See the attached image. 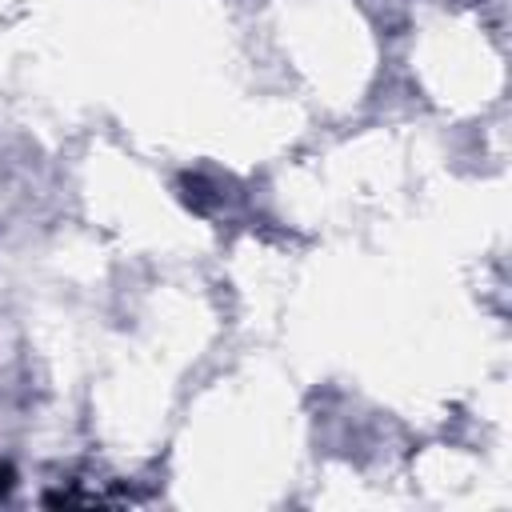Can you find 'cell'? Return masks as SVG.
Here are the masks:
<instances>
[{"label": "cell", "instance_id": "6da1fadb", "mask_svg": "<svg viewBox=\"0 0 512 512\" xmlns=\"http://www.w3.org/2000/svg\"><path fill=\"white\" fill-rule=\"evenodd\" d=\"M8 488H12V468H8V464H0V496H4Z\"/></svg>", "mask_w": 512, "mask_h": 512}]
</instances>
